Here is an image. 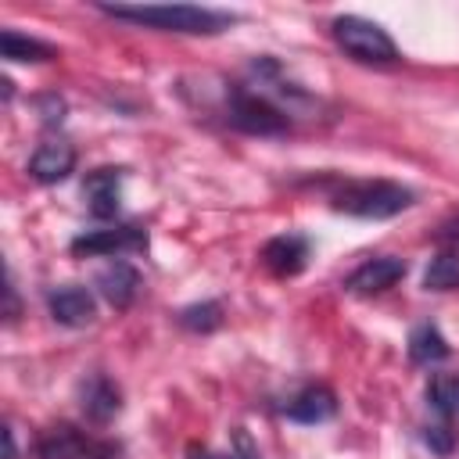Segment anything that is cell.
Instances as JSON below:
<instances>
[{"label":"cell","instance_id":"1","mask_svg":"<svg viewBox=\"0 0 459 459\" xmlns=\"http://www.w3.org/2000/svg\"><path fill=\"white\" fill-rule=\"evenodd\" d=\"M97 11H104L118 22H133V25H147V29H161V32H186V36H219L237 22L226 11L190 7V4H172V7L169 4H147V7L97 4Z\"/></svg>","mask_w":459,"mask_h":459},{"label":"cell","instance_id":"2","mask_svg":"<svg viewBox=\"0 0 459 459\" xmlns=\"http://www.w3.org/2000/svg\"><path fill=\"white\" fill-rule=\"evenodd\" d=\"M330 204L355 219H391V215L412 208L416 194L391 179H359V183H344L341 190H333Z\"/></svg>","mask_w":459,"mask_h":459},{"label":"cell","instance_id":"3","mask_svg":"<svg viewBox=\"0 0 459 459\" xmlns=\"http://www.w3.org/2000/svg\"><path fill=\"white\" fill-rule=\"evenodd\" d=\"M330 32H333V43L362 61V65H394L402 54L394 47V39L387 36V29H380L377 22L369 18H359V14H341L330 22Z\"/></svg>","mask_w":459,"mask_h":459},{"label":"cell","instance_id":"4","mask_svg":"<svg viewBox=\"0 0 459 459\" xmlns=\"http://www.w3.org/2000/svg\"><path fill=\"white\" fill-rule=\"evenodd\" d=\"M226 122L247 136H283L290 129L287 111L276 108L265 93L258 90H244V86H230L226 93Z\"/></svg>","mask_w":459,"mask_h":459},{"label":"cell","instance_id":"5","mask_svg":"<svg viewBox=\"0 0 459 459\" xmlns=\"http://www.w3.org/2000/svg\"><path fill=\"white\" fill-rule=\"evenodd\" d=\"M36 455L39 459H118L122 448L115 441L90 437L86 430H79L72 423H57V427H47L39 434Z\"/></svg>","mask_w":459,"mask_h":459},{"label":"cell","instance_id":"6","mask_svg":"<svg viewBox=\"0 0 459 459\" xmlns=\"http://www.w3.org/2000/svg\"><path fill=\"white\" fill-rule=\"evenodd\" d=\"M147 247V230L140 226H108V230H86L79 233L68 251L72 255H126V251H143Z\"/></svg>","mask_w":459,"mask_h":459},{"label":"cell","instance_id":"7","mask_svg":"<svg viewBox=\"0 0 459 459\" xmlns=\"http://www.w3.org/2000/svg\"><path fill=\"white\" fill-rule=\"evenodd\" d=\"M402 276H405V262H402V258H394V255H380V258L362 262V265L344 280V287H348L351 294L369 298V294H380V290L394 287Z\"/></svg>","mask_w":459,"mask_h":459},{"label":"cell","instance_id":"8","mask_svg":"<svg viewBox=\"0 0 459 459\" xmlns=\"http://www.w3.org/2000/svg\"><path fill=\"white\" fill-rule=\"evenodd\" d=\"M122 169H93L86 179H82V197L90 204V212L97 219H111L118 215V204H122Z\"/></svg>","mask_w":459,"mask_h":459},{"label":"cell","instance_id":"9","mask_svg":"<svg viewBox=\"0 0 459 459\" xmlns=\"http://www.w3.org/2000/svg\"><path fill=\"white\" fill-rule=\"evenodd\" d=\"M47 308H50V316H54L61 326H90L93 316H97L93 294H90L86 287H75V283L50 290V294H47Z\"/></svg>","mask_w":459,"mask_h":459},{"label":"cell","instance_id":"10","mask_svg":"<svg viewBox=\"0 0 459 459\" xmlns=\"http://www.w3.org/2000/svg\"><path fill=\"white\" fill-rule=\"evenodd\" d=\"M93 283H97V290H100V298H104L108 305H115V308H129L133 298H136V290H140V273H136L129 262L111 258L104 269H97Z\"/></svg>","mask_w":459,"mask_h":459},{"label":"cell","instance_id":"11","mask_svg":"<svg viewBox=\"0 0 459 459\" xmlns=\"http://www.w3.org/2000/svg\"><path fill=\"white\" fill-rule=\"evenodd\" d=\"M308 251H312L308 237H301V233H280V237H273L262 247V262L276 276H298L305 269V262H308Z\"/></svg>","mask_w":459,"mask_h":459},{"label":"cell","instance_id":"12","mask_svg":"<svg viewBox=\"0 0 459 459\" xmlns=\"http://www.w3.org/2000/svg\"><path fill=\"white\" fill-rule=\"evenodd\" d=\"M79 409L86 412V420L108 423V420H115L118 409H122V391H118L108 377L93 373V377H86V380L79 384Z\"/></svg>","mask_w":459,"mask_h":459},{"label":"cell","instance_id":"13","mask_svg":"<svg viewBox=\"0 0 459 459\" xmlns=\"http://www.w3.org/2000/svg\"><path fill=\"white\" fill-rule=\"evenodd\" d=\"M75 169V147L68 140H43L29 158V172L39 183H61Z\"/></svg>","mask_w":459,"mask_h":459},{"label":"cell","instance_id":"14","mask_svg":"<svg viewBox=\"0 0 459 459\" xmlns=\"http://www.w3.org/2000/svg\"><path fill=\"white\" fill-rule=\"evenodd\" d=\"M333 412H337V398H333V391L323 387V384H312V387L298 391V394L283 405V416L294 420V423H326Z\"/></svg>","mask_w":459,"mask_h":459},{"label":"cell","instance_id":"15","mask_svg":"<svg viewBox=\"0 0 459 459\" xmlns=\"http://www.w3.org/2000/svg\"><path fill=\"white\" fill-rule=\"evenodd\" d=\"M409 359H412L416 366H430V362L448 359V341H445V333H441L434 323H420V326L409 333Z\"/></svg>","mask_w":459,"mask_h":459},{"label":"cell","instance_id":"16","mask_svg":"<svg viewBox=\"0 0 459 459\" xmlns=\"http://www.w3.org/2000/svg\"><path fill=\"white\" fill-rule=\"evenodd\" d=\"M0 50H4L7 61H32V65L54 57V47H50V43H39V39L22 36V32H14V29H4V32H0Z\"/></svg>","mask_w":459,"mask_h":459},{"label":"cell","instance_id":"17","mask_svg":"<svg viewBox=\"0 0 459 459\" xmlns=\"http://www.w3.org/2000/svg\"><path fill=\"white\" fill-rule=\"evenodd\" d=\"M427 402L441 416H455L459 412V373H434L427 384Z\"/></svg>","mask_w":459,"mask_h":459},{"label":"cell","instance_id":"18","mask_svg":"<svg viewBox=\"0 0 459 459\" xmlns=\"http://www.w3.org/2000/svg\"><path fill=\"white\" fill-rule=\"evenodd\" d=\"M423 287L427 290H452V287H459V255L445 251V255L430 258V265L423 273Z\"/></svg>","mask_w":459,"mask_h":459},{"label":"cell","instance_id":"19","mask_svg":"<svg viewBox=\"0 0 459 459\" xmlns=\"http://www.w3.org/2000/svg\"><path fill=\"white\" fill-rule=\"evenodd\" d=\"M179 326L183 330H194V333H208L215 326H222V305L219 301H201V305H186L179 308Z\"/></svg>","mask_w":459,"mask_h":459},{"label":"cell","instance_id":"20","mask_svg":"<svg viewBox=\"0 0 459 459\" xmlns=\"http://www.w3.org/2000/svg\"><path fill=\"white\" fill-rule=\"evenodd\" d=\"M237 437H240V452H212V448H197V445H194V448L186 452V459H258L255 448H251V441H247L244 434H237Z\"/></svg>","mask_w":459,"mask_h":459},{"label":"cell","instance_id":"21","mask_svg":"<svg viewBox=\"0 0 459 459\" xmlns=\"http://www.w3.org/2000/svg\"><path fill=\"white\" fill-rule=\"evenodd\" d=\"M423 441H427V448H430V452H437V455H448V452H452V445H455V437H452V430H448L445 423L427 427V430H423Z\"/></svg>","mask_w":459,"mask_h":459},{"label":"cell","instance_id":"22","mask_svg":"<svg viewBox=\"0 0 459 459\" xmlns=\"http://www.w3.org/2000/svg\"><path fill=\"white\" fill-rule=\"evenodd\" d=\"M39 104H43V122H47V126H57V122L65 118V104H61L57 97H43Z\"/></svg>","mask_w":459,"mask_h":459},{"label":"cell","instance_id":"23","mask_svg":"<svg viewBox=\"0 0 459 459\" xmlns=\"http://www.w3.org/2000/svg\"><path fill=\"white\" fill-rule=\"evenodd\" d=\"M4 448H7L4 459H14V430L11 427H4Z\"/></svg>","mask_w":459,"mask_h":459}]
</instances>
